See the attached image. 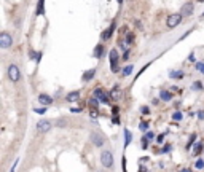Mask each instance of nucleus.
Masks as SVG:
<instances>
[{
  "mask_svg": "<svg viewBox=\"0 0 204 172\" xmlns=\"http://www.w3.org/2000/svg\"><path fill=\"white\" fill-rule=\"evenodd\" d=\"M113 30H115V22H112V26H110V27H108V29H107V30L102 34V38H104V40H108V38L112 37Z\"/></svg>",
  "mask_w": 204,
  "mask_h": 172,
  "instance_id": "2eb2a0df",
  "label": "nucleus"
},
{
  "mask_svg": "<svg viewBox=\"0 0 204 172\" xmlns=\"http://www.w3.org/2000/svg\"><path fill=\"white\" fill-rule=\"evenodd\" d=\"M192 88H193L195 91H201V89H202V83H201V81H195Z\"/></svg>",
  "mask_w": 204,
  "mask_h": 172,
  "instance_id": "b1692460",
  "label": "nucleus"
},
{
  "mask_svg": "<svg viewBox=\"0 0 204 172\" xmlns=\"http://www.w3.org/2000/svg\"><path fill=\"white\" fill-rule=\"evenodd\" d=\"M34 112H35L37 115H43V113L46 112V109H45V107H40V109H35Z\"/></svg>",
  "mask_w": 204,
  "mask_h": 172,
  "instance_id": "cd10ccee",
  "label": "nucleus"
},
{
  "mask_svg": "<svg viewBox=\"0 0 204 172\" xmlns=\"http://www.w3.org/2000/svg\"><path fill=\"white\" fill-rule=\"evenodd\" d=\"M120 97H121V88H120V85H115V86H113V89L110 91V99L118 100Z\"/></svg>",
  "mask_w": 204,
  "mask_h": 172,
  "instance_id": "9d476101",
  "label": "nucleus"
},
{
  "mask_svg": "<svg viewBox=\"0 0 204 172\" xmlns=\"http://www.w3.org/2000/svg\"><path fill=\"white\" fill-rule=\"evenodd\" d=\"M159 99L164 100V102H169V100L172 99V94H171L169 91H164V89H163V91H159Z\"/></svg>",
  "mask_w": 204,
  "mask_h": 172,
  "instance_id": "4468645a",
  "label": "nucleus"
},
{
  "mask_svg": "<svg viewBox=\"0 0 204 172\" xmlns=\"http://www.w3.org/2000/svg\"><path fill=\"white\" fill-rule=\"evenodd\" d=\"M70 112H72V113H80V112H81V109H78V107H77V109H72Z\"/></svg>",
  "mask_w": 204,
  "mask_h": 172,
  "instance_id": "58836bf2",
  "label": "nucleus"
},
{
  "mask_svg": "<svg viewBox=\"0 0 204 172\" xmlns=\"http://www.w3.org/2000/svg\"><path fill=\"white\" fill-rule=\"evenodd\" d=\"M94 97H97V100L102 102V104H108V102H110V97H108L101 88H96V89H94Z\"/></svg>",
  "mask_w": 204,
  "mask_h": 172,
  "instance_id": "6e6552de",
  "label": "nucleus"
},
{
  "mask_svg": "<svg viewBox=\"0 0 204 172\" xmlns=\"http://www.w3.org/2000/svg\"><path fill=\"white\" fill-rule=\"evenodd\" d=\"M198 118H199V120H202V118H204V112H199V113H198Z\"/></svg>",
  "mask_w": 204,
  "mask_h": 172,
  "instance_id": "79ce46f5",
  "label": "nucleus"
},
{
  "mask_svg": "<svg viewBox=\"0 0 204 172\" xmlns=\"http://www.w3.org/2000/svg\"><path fill=\"white\" fill-rule=\"evenodd\" d=\"M118 45H120V49H123V51H128V43H126L125 40H120V42H118Z\"/></svg>",
  "mask_w": 204,
  "mask_h": 172,
  "instance_id": "5701e85b",
  "label": "nucleus"
},
{
  "mask_svg": "<svg viewBox=\"0 0 204 172\" xmlns=\"http://www.w3.org/2000/svg\"><path fill=\"white\" fill-rule=\"evenodd\" d=\"M108 58H110V69H112V72L113 73H116L118 72V51L113 48L112 51H110V54H108Z\"/></svg>",
  "mask_w": 204,
  "mask_h": 172,
  "instance_id": "20e7f679",
  "label": "nucleus"
},
{
  "mask_svg": "<svg viewBox=\"0 0 204 172\" xmlns=\"http://www.w3.org/2000/svg\"><path fill=\"white\" fill-rule=\"evenodd\" d=\"M88 105L93 109V110H97L99 109V100H97V97H89V100H88Z\"/></svg>",
  "mask_w": 204,
  "mask_h": 172,
  "instance_id": "dca6fc26",
  "label": "nucleus"
},
{
  "mask_svg": "<svg viewBox=\"0 0 204 172\" xmlns=\"http://www.w3.org/2000/svg\"><path fill=\"white\" fill-rule=\"evenodd\" d=\"M112 112H113V116H116V115H118V112H120V110H118V107H116V105H115V107L112 109Z\"/></svg>",
  "mask_w": 204,
  "mask_h": 172,
  "instance_id": "f704fd0d",
  "label": "nucleus"
},
{
  "mask_svg": "<svg viewBox=\"0 0 204 172\" xmlns=\"http://www.w3.org/2000/svg\"><path fill=\"white\" fill-rule=\"evenodd\" d=\"M116 2H118V3H120V5H121V3H123V0H116Z\"/></svg>",
  "mask_w": 204,
  "mask_h": 172,
  "instance_id": "a18cd8bd",
  "label": "nucleus"
},
{
  "mask_svg": "<svg viewBox=\"0 0 204 172\" xmlns=\"http://www.w3.org/2000/svg\"><path fill=\"white\" fill-rule=\"evenodd\" d=\"M128 58H129V49L125 51V54H123V59H125V61H128Z\"/></svg>",
  "mask_w": 204,
  "mask_h": 172,
  "instance_id": "c9c22d12",
  "label": "nucleus"
},
{
  "mask_svg": "<svg viewBox=\"0 0 204 172\" xmlns=\"http://www.w3.org/2000/svg\"><path fill=\"white\" fill-rule=\"evenodd\" d=\"M195 167H196V169H202V167H204V160H198L196 164H195Z\"/></svg>",
  "mask_w": 204,
  "mask_h": 172,
  "instance_id": "bb28decb",
  "label": "nucleus"
},
{
  "mask_svg": "<svg viewBox=\"0 0 204 172\" xmlns=\"http://www.w3.org/2000/svg\"><path fill=\"white\" fill-rule=\"evenodd\" d=\"M120 120H118V116H113V124H118Z\"/></svg>",
  "mask_w": 204,
  "mask_h": 172,
  "instance_id": "a19ab883",
  "label": "nucleus"
},
{
  "mask_svg": "<svg viewBox=\"0 0 204 172\" xmlns=\"http://www.w3.org/2000/svg\"><path fill=\"white\" fill-rule=\"evenodd\" d=\"M58 123H59V124H58V126H64V124H65V120H59V121H58Z\"/></svg>",
  "mask_w": 204,
  "mask_h": 172,
  "instance_id": "37998d69",
  "label": "nucleus"
},
{
  "mask_svg": "<svg viewBox=\"0 0 204 172\" xmlns=\"http://www.w3.org/2000/svg\"><path fill=\"white\" fill-rule=\"evenodd\" d=\"M51 121H48V120H42V121H38L37 123V131L38 132H42V134H45V132H48L50 129H51Z\"/></svg>",
  "mask_w": 204,
  "mask_h": 172,
  "instance_id": "1a4fd4ad",
  "label": "nucleus"
},
{
  "mask_svg": "<svg viewBox=\"0 0 204 172\" xmlns=\"http://www.w3.org/2000/svg\"><path fill=\"white\" fill-rule=\"evenodd\" d=\"M65 99H67V102H77V100L80 99V91H72V92H69Z\"/></svg>",
  "mask_w": 204,
  "mask_h": 172,
  "instance_id": "f8f14e48",
  "label": "nucleus"
},
{
  "mask_svg": "<svg viewBox=\"0 0 204 172\" xmlns=\"http://www.w3.org/2000/svg\"><path fill=\"white\" fill-rule=\"evenodd\" d=\"M94 73H96V69H91V70H88V72H85V75L81 77V80L83 81H88V80H93L94 78Z\"/></svg>",
  "mask_w": 204,
  "mask_h": 172,
  "instance_id": "f3484780",
  "label": "nucleus"
},
{
  "mask_svg": "<svg viewBox=\"0 0 204 172\" xmlns=\"http://www.w3.org/2000/svg\"><path fill=\"white\" fill-rule=\"evenodd\" d=\"M101 164H102V167H105V169H110V167L113 166V155H112L110 150H104V151L101 153Z\"/></svg>",
  "mask_w": 204,
  "mask_h": 172,
  "instance_id": "f257e3e1",
  "label": "nucleus"
},
{
  "mask_svg": "<svg viewBox=\"0 0 204 172\" xmlns=\"http://www.w3.org/2000/svg\"><path fill=\"white\" fill-rule=\"evenodd\" d=\"M195 139H196V134H192V137H190V145L195 142Z\"/></svg>",
  "mask_w": 204,
  "mask_h": 172,
  "instance_id": "4c0bfd02",
  "label": "nucleus"
},
{
  "mask_svg": "<svg viewBox=\"0 0 204 172\" xmlns=\"http://www.w3.org/2000/svg\"><path fill=\"white\" fill-rule=\"evenodd\" d=\"M193 13H195V5H193L192 2H187V3L182 5V8H180V15H182L183 18L192 16Z\"/></svg>",
  "mask_w": 204,
  "mask_h": 172,
  "instance_id": "39448f33",
  "label": "nucleus"
},
{
  "mask_svg": "<svg viewBox=\"0 0 204 172\" xmlns=\"http://www.w3.org/2000/svg\"><path fill=\"white\" fill-rule=\"evenodd\" d=\"M201 148H202V143H196V147H195V153H201Z\"/></svg>",
  "mask_w": 204,
  "mask_h": 172,
  "instance_id": "c756f323",
  "label": "nucleus"
},
{
  "mask_svg": "<svg viewBox=\"0 0 204 172\" xmlns=\"http://www.w3.org/2000/svg\"><path fill=\"white\" fill-rule=\"evenodd\" d=\"M89 139H91V142L96 145V147H102V145H104V137H102V134H99V132H96V131H93L91 134H89Z\"/></svg>",
  "mask_w": 204,
  "mask_h": 172,
  "instance_id": "0eeeda50",
  "label": "nucleus"
},
{
  "mask_svg": "<svg viewBox=\"0 0 204 172\" xmlns=\"http://www.w3.org/2000/svg\"><path fill=\"white\" fill-rule=\"evenodd\" d=\"M38 102L43 104V105H51V104H53V99H51V96H48V94H38Z\"/></svg>",
  "mask_w": 204,
  "mask_h": 172,
  "instance_id": "9b49d317",
  "label": "nucleus"
},
{
  "mask_svg": "<svg viewBox=\"0 0 204 172\" xmlns=\"http://www.w3.org/2000/svg\"><path fill=\"white\" fill-rule=\"evenodd\" d=\"M182 118H183V115H182L180 112H175V113H172V120H174V121H180Z\"/></svg>",
  "mask_w": 204,
  "mask_h": 172,
  "instance_id": "4be33fe9",
  "label": "nucleus"
},
{
  "mask_svg": "<svg viewBox=\"0 0 204 172\" xmlns=\"http://www.w3.org/2000/svg\"><path fill=\"white\" fill-rule=\"evenodd\" d=\"M132 40H134V37H132V34H129V35H126V43H132Z\"/></svg>",
  "mask_w": 204,
  "mask_h": 172,
  "instance_id": "2f4dec72",
  "label": "nucleus"
},
{
  "mask_svg": "<svg viewBox=\"0 0 204 172\" xmlns=\"http://www.w3.org/2000/svg\"><path fill=\"white\" fill-rule=\"evenodd\" d=\"M144 137H145L147 140H153V137H155V134H153V132H150V131H147Z\"/></svg>",
  "mask_w": 204,
  "mask_h": 172,
  "instance_id": "a878e982",
  "label": "nucleus"
},
{
  "mask_svg": "<svg viewBox=\"0 0 204 172\" xmlns=\"http://www.w3.org/2000/svg\"><path fill=\"white\" fill-rule=\"evenodd\" d=\"M182 15L180 13H172V15H169L168 16V19H166V26L169 29H174V27H177V26L182 22Z\"/></svg>",
  "mask_w": 204,
  "mask_h": 172,
  "instance_id": "f03ea898",
  "label": "nucleus"
},
{
  "mask_svg": "<svg viewBox=\"0 0 204 172\" xmlns=\"http://www.w3.org/2000/svg\"><path fill=\"white\" fill-rule=\"evenodd\" d=\"M202 18H204V13H202Z\"/></svg>",
  "mask_w": 204,
  "mask_h": 172,
  "instance_id": "09e8293b",
  "label": "nucleus"
},
{
  "mask_svg": "<svg viewBox=\"0 0 204 172\" xmlns=\"http://www.w3.org/2000/svg\"><path fill=\"white\" fill-rule=\"evenodd\" d=\"M93 54H94V58H97V59H99V58H102V54H104V46H102V45H97Z\"/></svg>",
  "mask_w": 204,
  "mask_h": 172,
  "instance_id": "6ab92c4d",
  "label": "nucleus"
},
{
  "mask_svg": "<svg viewBox=\"0 0 204 172\" xmlns=\"http://www.w3.org/2000/svg\"><path fill=\"white\" fill-rule=\"evenodd\" d=\"M8 78L13 81V83H16L19 81V78H21V73H19V69H18V65L16 64H10L8 65Z\"/></svg>",
  "mask_w": 204,
  "mask_h": 172,
  "instance_id": "7ed1b4c3",
  "label": "nucleus"
},
{
  "mask_svg": "<svg viewBox=\"0 0 204 172\" xmlns=\"http://www.w3.org/2000/svg\"><path fill=\"white\" fill-rule=\"evenodd\" d=\"M16 163H18V161H16ZM16 163H15V164H13V167H11V170H10V172H15V167H16Z\"/></svg>",
  "mask_w": 204,
  "mask_h": 172,
  "instance_id": "c03bdc74",
  "label": "nucleus"
},
{
  "mask_svg": "<svg viewBox=\"0 0 204 172\" xmlns=\"http://www.w3.org/2000/svg\"><path fill=\"white\" fill-rule=\"evenodd\" d=\"M11 43H13V38H11L10 34L3 32L2 35H0V48L2 49H8L11 46Z\"/></svg>",
  "mask_w": 204,
  "mask_h": 172,
  "instance_id": "423d86ee",
  "label": "nucleus"
},
{
  "mask_svg": "<svg viewBox=\"0 0 204 172\" xmlns=\"http://www.w3.org/2000/svg\"><path fill=\"white\" fill-rule=\"evenodd\" d=\"M164 137H166V134H159V136H158V137H156V140H158V142H159V143H161V142H163V140H164Z\"/></svg>",
  "mask_w": 204,
  "mask_h": 172,
  "instance_id": "473e14b6",
  "label": "nucleus"
},
{
  "mask_svg": "<svg viewBox=\"0 0 204 172\" xmlns=\"http://www.w3.org/2000/svg\"><path fill=\"white\" fill-rule=\"evenodd\" d=\"M147 145H148V140H147L145 137H142V147H144V148H147Z\"/></svg>",
  "mask_w": 204,
  "mask_h": 172,
  "instance_id": "72a5a7b5",
  "label": "nucleus"
},
{
  "mask_svg": "<svg viewBox=\"0 0 204 172\" xmlns=\"http://www.w3.org/2000/svg\"><path fill=\"white\" fill-rule=\"evenodd\" d=\"M196 70H199L201 73H204V64H202V62H198V64H196Z\"/></svg>",
  "mask_w": 204,
  "mask_h": 172,
  "instance_id": "c85d7f7f",
  "label": "nucleus"
},
{
  "mask_svg": "<svg viewBox=\"0 0 204 172\" xmlns=\"http://www.w3.org/2000/svg\"><path fill=\"white\" fill-rule=\"evenodd\" d=\"M169 148H171V145H166V147L161 150V153H166V151H169Z\"/></svg>",
  "mask_w": 204,
  "mask_h": 172,
  "instance_id": "e433bc0d",
  "label": "nucleus"
},
{
  "mask_svg": "<svg viewBox=\"0 0 204 172\" xmlns=\"http://www.w3.org/2000/svg\"><path fill=\"white\" fill-rule=\"evenodd\" d=\"M188 59H190V62H195V54H193V53L190 54V58H188Z\"/></svg>",
  "mask_w": 204,
  "mask_h": 172,
  "instance_id": "ea45409f",
  "label": "nucleus"
},
{
  "mask_svg": "<svg viewBox=\"0 0 204 172\" xmlns=\"http://www.w3.org/2000/svg\"><path fill=\"white\" fill-rule=\"evenodd\" d=\"M169 77L171 78H179V80H180V78H183V72L182 70H172Z\"/></svg>",
  "mask_w": 204,
  "mask_h": 172,
  "instance_id": "aec40b11",
  "label": "nucleus"
},
{
  "mask_svg": "<svg viewBox=\"0 0 204 172\" xmlns=\"http://www.w3.org/2000/svg\"><path fill=\"white\" fill-rule=\"evenodd\" d=\"M131 142H132V132L129 129H125V147H128Z\"/></svg>",
  "mask_w": 204,
  "mask_h": 172,
  "instance_id": "a211bd4d",
  "label": "nucleus"
},
{
  "mask_svg": "<svg viewBox=\"0 0 204 172\" xmlns=\"http://www.w3.org/2000/svg\"><path fill=\"white\" fill-rule=\"evenodd\" d=\"M139 129H140V131H144V132H147V131H148V123L142 121V123L139 124Z\"/></svg>",
  "mask_w": 204,
  "mask_h": 172,
  "instance_id": "393cba45",
  "label": "nucleus"
},
{
  "mask_svg": "<svg viewBox=\"0 0 204 172\" xmlns=\"http://www.w3.org/2000/svg\"><path fill=\"white\" fill-rule=\"evenodd\" d=\"M140 110H142V113H144V115H148V113H150V109H148L147 105H144V107H142Z\"/></svg>",
  "mask_w": 204,
  "mask_h": 172,
  "instance_id": "7c9ffc66",
  "label": "nucleus"
},
{
  "mask_svg": "<svg viewBox=\"0 0 204 172\" xmlns=\"http://www.w3.org/2000/svg\"><path fill=\"white\" fill-rule=\"evenodd\" d=\"M182 172H190V170H188V169H185V170H182Z\"/></svg>",
  "mask_w": 204,
  "mask_h": 172,
  "instance_id": "49530a36",
  "label": "nucleus"
},
{
  "mask_svg": "<svg viewBox=\"0 0 204 172\" xmlns=\"http://www.w3.org/2000/svg\"><path fill=\"white\" fill-rule=\"evenodd\" d=\"M198 2H204V0H198Z\"/></svg>",
  "mask_w": 204,
  "mask_h": 172,
  "instance_id": "de8ad7c7",
  "label": "nucleus"
},
{
  "mask_svg": "<svg viewBox=\"0 0 204 172\" xmlns=\"http://www.w3.org/2000/svg\"><path fill=\"white\" fill-rule=\"evenodd\" d=\"M35 13H37V16H43L45 15V0H38Z\"/></svg>",
  "mask_w": 204,
  "mask_h": 172,
  "instance_id": "ddd939ff",
  "label": "nucleus"
},
{
  "mask_svg": "<svg viewBox=\"0 0 204 172\" xmlns=\"http://www.w3.org/2000/svg\"><path fill=\"white\" fill-rule=\"evenodd\" d=\"M132 70H134V65H132V64H129L128 67H125V69H123V75H125V77H128V75H131V73H132Z\"/></svg>",
  "mask_w": 204,
  "mask_h": 172,
  "instance_id": "412c9836",
  "label": "nucleus"
}]
</instances>
